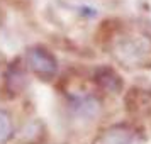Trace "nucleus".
<instances>
[{
	"label": "nucleus",
	"mask_w": 151,
	"mask_h": 144,
	"mask_svg": "<svg viewBox=\"0 0 151 144\" xmlns=\"http://www.w3.org/2000/svg\"><path fill=\"white\" fill-rule=\"evenodd\" d=\"M110 53L122 66L127 68L151 66V36L141 31L112 32Z\"/></svg>",
	"instance_id": "nucleus-1"
},
{
	"label": "nucleus",
	"mask_w": 151,
	"mask_h": 144,
	"mask_svg": "<svg viewBox=\"0 0 151 144\" xmlns=\"http://www.w3.org/2000/svg\"><path fill=\"white\" fill-rule=\"evenodd\" d=\"M26 64L31 73L39 80L49 82L58 73V59L56 56L44 46H32L26 53Z\"/></svg>",
	"instance_id": "nucleus-2"
},
{
	"label": "nucleus",
	"mask_w": 151,
	"mask_h": 144,
	"mask_svg": "<svg viewBox=\"0 0 151 144\" xmlns=\"http://www.w3.org/2000/svg\"><path fill=\"white\" fill-rule=\"evenodd\" d=\"M146 136L134 124H114L95 137L93 144H144Z\"/></svg>",
	"instance_id": "nucleus-3"
},
{
	"label": "nucleus",
	"mask_w": 151,
	"mask_h": 144,
	"mask_svg": "<svg viewBox=\"0 0 151 144\" xmlns=\"http://www.w3.org/2000/svg\"><path fill=\"white\" fill-rule=\"evenodd\" d=\"M129 114L136 117L151 119V92L141 88H132L126 97Z\"/></svg>",
	"instance_id": "nucleus-4"
},
{
	"label": "nucleus",
	"mask_w": 151,
	"mask_h": 144,
	"mask_svg": "<svg viewBox=\"0 0 151 144\" xmlns=\"http://www.w3.org/2000/svg\"><path fill=\"white\" fill-rule=\"evenodd\" d=\"M70 109L78 117L90 119L99 114L100 102L92 93H73V95H70Z\"/></svg>",
	"instance_id": "nucleus-5"
},
{
	"label": "nucleus",
	"mask_w": 151,
	"mask_h": 144,
	"mask_svg": "<svg viewBox=\"0 0 151 144\" xmlns=\"http://www.w3.org/2000/svg\"><path fill=\"white\" fill-rule=\"evenodd\" d=\"M93 80H95V85L100 90L107 92V93H119L122 90V80L114 68H110L107 64L104 66H99L93 73Z\"/></svg>",
	"instance_id": "nucleus-6"
},
{
	"label": "nucleus",
	"mask_w": 151,
	"mask_h": 144,
	"mask_svg": "<svg viewBox=\"0 0 151 144\" xmlns=\"http://www.w3.org/2000/svg\"><path fill=\"white\" fill-rule=\"evenodd\" d=\"M4 83H5V88L15 95L22 90V87L26 85V75L22 71V66L19 64V61L12 63L10 66L5 71V78H4Z\"/></svg>",
	"instance_id": "nucleus-7"
},
{
	"label": "nucleus",
	"mask_w": 151,
	"mask_h": 144,
	"mask_svg": "<svg viewBox=\"0 0 151 144\" xmlns=\"http://www.w3.org/2000/svg\"><path fill=\"white\" fill-rule=\"evenodd\" d=\"M14 136V124L5 110L0 109V144H7Z\"/></svg>",
	"instance_id": "nucleus-8"
}]
</instances>
